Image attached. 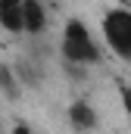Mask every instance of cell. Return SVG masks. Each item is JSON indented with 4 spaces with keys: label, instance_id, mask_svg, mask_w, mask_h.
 Listing matches in <instances>:
<instances>
[{
    "label": "cell",
    "instance_id": "ba28073f",
    "mask_svg": "<svg viewBox=\"0 0 131 134\" xmlns=\"http://www.w3.org/2000/svg\"><path fill=\"white\" fill-rule=\"evenodd\" d=\"M13 134H28V128H25V125H19V128H16Z\"/></svg>",
    "mask_w": 131,
    "mask_h": 134
},
{
    "label": "cell",
    "instance_id": "6da1fadb",
    "mask_svg": "<svg viewBox=\"0 0 131 134\" xmlns=\"http://www.w3.org/2000/svg\"><path fill=\"white\" fill-rule=\"evenodd\" d=\"M59 50H63V59L72 66H94L100 63V47L94 44V37L88 31L84 22L78 19H69L59 37Z\"/></svg>",
    "mask_w": 131,
    "mask_h": 134
},
{
    "label": "cell",
    "instance_id": "277c9868",
    "mask_svg": "<svg viewBox=\"0 0 131 134\" xmlns=\"http://www.w3.org/2000/svg\"><path fill=\"white\" fill-rule=\"evenodd\" d=\"M69 122H72V128H78V131H91V128H97V112H94L91 103L78 100V103L69 106Z\"/></svg>",
    "mask_w": 131,
    "mask_h": 134
},
{
    "label": "cell",
    "instance_id": "5b68a950",
    "mask_svg": "<svg viewBox=\"0 0 131 134\" xmlns=\"http://www.w3.org/2000/svg\"><path fill=\"white\" fill-rule=\"evenodd\" d=\"M47 28V13L37 0H28L25 3V31L28 34H41Z\"/></svg>",
    "mask_w": 131,
    "mask_h": 134
},
{
    "label": "cell",
    "instance_id": "3957f363",
    "mask_svg": "<svg viewBox=\"0 0 131 134\" xmlns=\"http://www.w3.org/2000/svg\"><path fill=\"white\" fill-rule=\"evenodd\" d=\"M25 3L28 0H0V28L13 34L25 31Z\"/></svg>",
    "mask_w": 131,
    "mask_h": 134
},
{
    "label": "cell",
    "instance_id": "8992f818",
    "mask_svg": "<svg viewBox=\"0 0 131 134\" xmlns=\"http://www.w3.org/2000/svg\"><path fill=\"white\" fill-rule=\"evenodd\" d=\"M0 91L6 100H16L19 97V81H16V72L9 66H0Z\"/></svg>",
    "mask_w": 131,
    "mask_h": 134
},
{
    "label": "cell",
    "instance_id": "7a4b0ae2",
    "mask_svg": "<svg viewBox=\"0 0 131 134\" xmlns=\"http://www.w3.org/2000/svg\"><path fill=\"white\" fill-rule=\"evenodd\" d=\"M100 31H103L106 47H109L116 56H122V59L131 63V9H125V6H112V9L103 16Z\"/></svg>",
    "mask_w": 131,
    "mask_h": 134
},
{
    "label": "cell",
    "instance_id": "52a82bcc",
    "mask_svg": "<svg viewBox=\"0 0 131 134\" xmlns=\"http://www.w3.org/2000/svg\"><path fill=\"white\" fill-rule=\"evenodd\" d=\"M119 97H122V109H125V115H128V122H131V84H122L119 87Z\"/></svg>",
    "mask_w": 131,
    "mask_h": 134
}]
</instances>
